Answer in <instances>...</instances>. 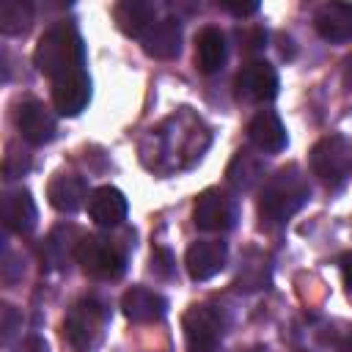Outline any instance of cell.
Masks as SVG:
<instances>
[{"mask_svg":"<svg viewBox=\"0 0 352 352\" xmlns=\"http://www.w3.org/2000/svg\"><path fill=\"white\" fill-rule=\"evenodd\" d=\"M33 60H36V69L41 74L52 77V80H58V77H63L69 72H77L85 63L82 36L77 33V28L72 22L52 25L38 38L36 52H33Z\"/></svg>","mask_w":352,"mask_h":352,"instance_id":"1","label":"cell"},{"mask_svg":"<svg viewBox=\"0 0 352 352\" xmlns=\"http://www.w3.org/2000/svg\"><path fill=\"white\" fill-rule=\"evenodd\" d=\"M311 198V187L305 182V176L300 173L297 165L280 168L275 176H270V182L261 190L258 198V214L264 223L278 226L286 223L292 214H297Z\"/></svg>","mask_w":352,"mask_h":352,"instance_id":"2","label":"cell"},{"mask_svg":"<svg viewBox=\"0 0 352 352\" xmlns=\"http://www.w3.org/2000/svg\"><path fill=\"white\" fill-rule=\"evenodd\" d=\"M77 261L82 267L85 275L96 278V280H116L124 275L126 270V256L124 250L104 239V236H82L80 250H77Z\"/></svg>","mask_w":352,"mask_h":352,"instance_id":"3","label":"cell"},{"mask_svg":"<svg viewBox=\"0 0 352 352\" xmlns=\"http://www.w3.org/2000/svg\"><path fill=\"white\" fill-rule=\"evenodd\" d=\"M311 170L324 184L338 187L352 173V143L344 135H327L311 148Z\"/></svg>","mask_w":352,"mask_h":352,"instance_id":"4","label":"cell"},{"mask_svg":"<svg viewBox=\"0 0 352 352\" xmlns=\"http://www.w3.org/2000/svg\"><path fill=\"white\" fill-rule=\"evenodd\" d=\"M182 330H184L187 346L192 352H214L217 344H220V338H223L226 319H223V314L214 305L198 302V305H190L184 311Z\"/></svg>","mask_w":352,"mask_h":352,"instance_id":"5","label":"cell"},{"mask_svg":"<svg viewBox=\"0 0 352 352\" xmlns=\"http://www.w3.org/2000/svg\"><path fill=\"white\" fill-rule=\"evenodd\" d=\"M104 305L96 297H82L72 305V311L63 319V333L74 349H91L104 327Z\"/></svg>","mask_w":352,"mask_h":352,"instance_id":"6","label":"cell"},{"mask_svg":"<svg viewBox=\"0 0 352 352\" xmlns=\"http://www.w3.org/2000/svg\"><path fill=\"white\" fill-rule=\"evenodd\" d=\"M236 96L250 104H264L278 96V72L267 60H248L234 80Z\"/></svg>","mask_w":352,"mask_h":352,"instance_id":"7","label":"cell"},{"mask_svg":"<svg viewBox=\"0 0 352 352\" xmlns=\"http://www.w3.org/2000/svg\"><path fill=\"white\" fill-rule=\"evenodd\" d=\"M234 220H236V206L223 190L209 187L195 198L192 223L201 231H228L234 226Z\"/></svg>","mask_w":352,"mask_h":352,"instance_id":"8","label":"cell"},{"mask_svg":"<svg viewBox=\"0 0 352 352\" xmlns=\"http://www.w3.org/2000/svg\"><path fill=\"white\" fill-rule=\"evenodd\" d=\"M88 99H91V80L85 69H77L52 80V102L60 116H80Z\"/></svg>","mask_w":352,"mask_h":352,"instance_id":"9","label":"cell"},{"mask_svg":"<svg viewBox=\"0 0 352 352\" xmlns=\"http://www.w3.org/2000/svg\"><path fill=\"white\" fill-rule=\"evenodd\" d=\"M16 129H19V135H22L28 143L44 146V143H50V140L55 138L58 124H55V116L47 110L44 102L28 99V102H22L19 110H16Z\"/></svg>","mask_w":352,"mask_h":352,"instance_id":"10","label":"cell"},{"mask_svg":"<svg viewBox=\"0 0 352 352\" xmlns=\"http://www.w3.org/2000/svg\"><path fill=\"white\" fill-rule=\"evenodd\" d=\"M226 258H228L226 242H220V239H198V242H192L187 248L184 267H187L192 280H209L226 267Z\"/></svg>","mask_w":352,"mask_h":352,"instance_id":"11","label":"cell"},{"mask_svg":"<svg viewBox=\"0 0 352 352\" xmlns=\"http://www.w3.org/2000/svg\"><path fill=\"white\" fill-rule=\"evenodd\" d=\"M121 311L129 322L146 324V322H160L168 314V300L146 286H132L129 292H124L121 297Z\"/></svg>","mask_w":352,"mask_h":352,"instance_id":"12","label":"cell"},{"mask_svg":"<svg viewBox=\"0 0 352 352\" xmlns=\"http://www.w3.org/2000/svg\"><path fill=\"white\" fill-rule=\"evenodd\" d=\"M143 41V52L148 58H157V60H170L182 52V25L179 19H157L146 36L140 38Z\"/></svg>","mask_w":352,"mask_h":352,"instance_id":"13","label":"cell"},{"mask_svg":"<svg viewBox=\"0 0 352 352\" xmlns=\"http://www.w3.org/2000/svg\"><path fill=\"white\" fill-rule=\"evenodd\" d=\"M126 212H129V204H126V195L118 187L104 184V187L94 190L91 198H88V214L102 228L118 226L121 220H126Z\"/></svg>","mask_w":352,"mask_h":352,"instance_id":"14","label":"cell"},{"mask_svg":"<svg viewBox=\"0 0 352 352\" xmlns=\"http://www.w3.org/2000/svg\"><path fill=\"white\" fill-rule=\"evenodd\" d=\"M80 242H82V236H80V231L74 226H55L47 234L44 245H41V261H44V267L47 270H66L69 267V258L77 256Z\"/></svg>","mask_w":352,"mask_h":352,"instance_id":"15","label":"cell"},{"mask_svg":"<svg viewBox=\"0 0 352 352\" xmlns=\"http://www.w3.org/2000/svg\"><path fill=\"white\" fill-rule=\"evenodd\" d=\"M3 220H6V228L14 231V234H30L36 228L38 209H36L33 195L25 187L6 192V198H3Z\"/></svg>","mask_w":352,"mask_h":352,"instance_id":"16","label":"cell"},{"mask_svg":"<svg viewBox=\"0 0 352 352\" xmlns=\"http://www.w3.org/2000/svg\"><path fill=\"white\" fill-rule=\"evenodd\" d=\"M314 28L324 41L352 38V3H324L314 14Z\"/></svg>","mask_w":352,"mask_h":352,"instance_id":"17","label":"cell"},{"mask_svg":"<svg viewBox=\"0 0 352 352\" xmlns=\"http://www.w3.org/2000/svg\"><path fill=\"white\" fill-rule=\"evenodd\" d=\"M47 198L58 212H77L88 198V182L77 173H58L47 184Z\"/></svg>","mask_w":352,"mask_h":352,"instance_id":"18","label":"cell"},{"mask_svg":"<svg viewBox=\"0 0 352 352\" xmlns=\"http://www.w3.org/2000/svg\"><path fill=\"white\" fill-rule=\"evenodd\" d=\"M113 19L126 36H146V30L157 22V8L148 0H121L113 6Z\"/></svg>","mask_w":352,"mask_h":352,"instance_id":"19","label":"cell"},{"mask_svg":"<svg viewBox=\"0 0 352 352\" xmlns=\"http://www.w3.org/2000/svg\"><path fill=\"white\" fill-rule=\"evenodd\" d=\"M248 138L258 151L267 154H278L286 148V126L272 110H261L253 116V121L248 124Z\"/></svg>","mask_w":352,"mask_h":352,"instance_id":"20","label":"cell"},{"mask_svg":"<svg viewBox=\"0 0 352 352\" xmlns=\"http://www.w3.org/2000/svg\"><path fill=\"white\" fill-rule=\"evenodd\" d=\"M226 55H228V47H226V36L220 33V28L214 25L201 28L195 36V66L204 74H214L217 69H223Z\"/></svg>","mask_w":352,"mask_h":352,"instance_id":"21","label":"cell"},{"mask_svg":"<svg viewBox=\"0 0 352 352\" xmlns=\"http://www.w3.org/2000/svg\"><path fill=\"white\" fill-rule=\"evenodd\" d=\"M226 179H228V184L234 190L248 192L264 179V160L250 154V151H236L234 160L226 168Z\"/></svg>","mask_w":352,"mask_h":352,"instance_id":"22","label":"cell"},{"mask_svg":"<svg viewBox=\"0 0 352 352\" xmlns=\"http://www.w3.org/2000/svg\"><path fill=\"white\" fill-rule=\"evenodd\" d=\"M33 25V6L28 0H6L0 6V30L6 36H25Z\"/></svg>","mask_w":352,"mask_h":352,"instance_id":"23","label":"cell"},{"mask_svg":"<svg viewBox=\"0 0 352 352\" xmlns=\"http://www.w3.org/2000/svg\"><path fill=\"white\" fill-rule=\"evenodd\" d=\"M250 258H253V261H245V264L239 267V275H236V286H239V289H248V292L261 289V286L270 280L267 258L258 256V253H250Z\"/></svg>","mask_w":352,"mask_h":352,"instance_id":"24","label":"cell"},{"mask_svg":"<svg viewBox=\"0 0 352 352\" xmlns=\"http://www.w3.org/2000/svg\"><path fill=\"white\" fill-rule=\"evenodd\" d=\"M236 38H239V50L248 52V55L264 50V44H267V33L261 28H239Z\"/></svg>","mask_w":352,"mask_h":352,"instance_id":"25","label":"cell"},{"mask_svg":"<svg viewBox=\"0 0 352 352\" xmlns=\"http://www.w3.org/2000/svg\"><path fill=\"white\" fill-rule=\"evenodd\" d=\"M151 272H154L157 278H162V280L173 278L176 264H173V256H170L168 248H154V250H151Z\"/></svg>","mask_w":352,"mask_h":352,"instance_id":"26","label":"cell"},{"mask_svg":"<svg viewBox=\"0 0 352 352\" xmlns=\"http://www.w3.org/2000/svg\"><path fill=\"white\" fill-rule=\"evenodd\" d=\"M0 319H3V324H0V330H3V341L8 344V341H11V336L16 333V327L22 324V314H19L14 305H8V302H6V305L0 308Z\"/></svg>","mask_w":352,"mask_h":352,"instance_id":"27","label":"cell"},{"mask_svg":"<svg viewBox=\"0 0 352 352\" xmlns=\"http://www.w3.org/2000/svg\"><path fill=\"white\" fill-rule=\"evenodd\" d=\"M223 11H228V14H234V16H250V14H256L258 11V3H253V0H248V3H239V0H223V3H217Z\"/></svg>","mask_w":352,"mask_h":352,"instance_id":"28","label":"cell"},{"mask_svg":"<svg viewBox=\"0 0 352 352\" xmlns=\"http://www.w3.org/2000/svg\"><path fill=\"white\" fill-rule=\"evenodd\" d=\"M28 168H30V160H28V154L16 157V151H11V154L6 157V176H8V179H16V176H22Z\"/></svg>","mask_w":352,"mask_h":352,"instance_id":"29","label":"cell"},{"mask_svg":"<svg viewBox=\"0 0 352 352\" xmlns=\"http://www.w3.org/2000/svg\"><path fill=\"white\" fill-rule=\"evenodd\" d=\"M341 275H344V283H346V289L352 292V250L341 256Z\"/></svg>","mask_w":352,"mask_h":352,"instance_id":"30","label":"cell"},{"mask_svg":"<svg viewBox=\"0 0 352 352\" xmlns=\"http://www.w3.org/2000/svg\"><path fill=\"white\" fill-rule=\"evenodd\" d=\"M19 352H50V349H47V344L38 336H30V338L22 341V349Z\"/></svg>","mask_w":352,"mask_h":352,"instance_id":"31","label":"cell"}]
</instances>
